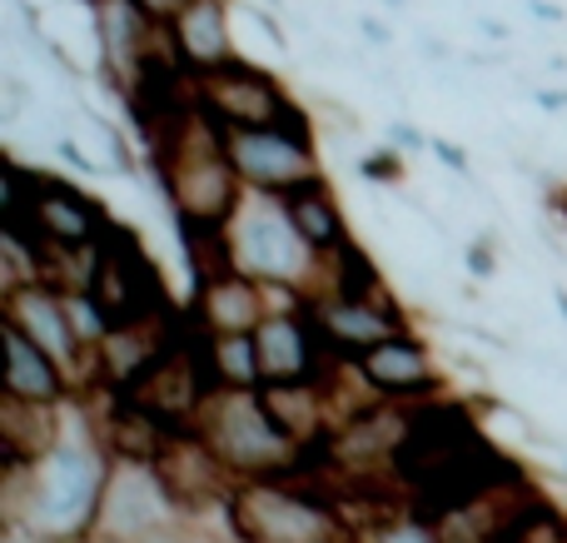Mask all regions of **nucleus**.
<instances>
[{"label":"nucleus","instance_id":"obj_5","mask_svg":"<svg viewBox=\"0 0 567 543\" xmlns=\"http://www.w3.org/2000/svg\"><path fill=\"white\" fill-rule=\"evenodd\" d=\"M90 295L100 299V309L110 315V325H169L165 315V285L159 269L145 259V249L135 245V235L105 225V235L95 239V259H90Z\"/></svg>","mask_w":567,"mask_h":543},{"label":"nucleus","instance_id":"obj_7","mask_svg":"<svg viewBox=\"0 0 567 543\" xmlns=\"http://www.w3.org/2000/svg\"><path fill=\"white\" fill-rule=\"evenodd\" d=\"M0 325L20 329L30 345L45 349V355L55 359L70 379H75V389H95L100 385L95 349H85V339L75 335V319H70L65 289H55L50 279H10Z\"/></svg>","mask_w":567,"mask_h":543},{"label":"nucleus","instance_id":"obj_19","mask_svg":"<svg viewBox=\"0 0 567 543\" xmlns=\"http://www.w3.org/2000/svg\"><path fill=\"white\" fill-rule=\"evenodd\" d=\"M468 269L488 279V275H493V249H488V245H473V249H468Z\"/></svg>","mask_w":567,"mask_h":543},{"label":"nucleus","instance_id":"obj_15","mask_svg":"<svg viewBox=\"0 0 567 543\" xmlns=\"http://www.w3.org/2000/svg\"><path fill=\"white\" fill-rule=\"evenodd\" d=\"M169 40H175L179 60H185L195 75L235 60V35H229L225 0H189V6L169 20Z\"/></svg>","mask_w":567,"mask_h":543},{"label":"nucleus","instance_id":"obj_8","mask_svg":"<svg viewBox=\"0 0 567 543\" xmlns=\"http://www.w3.org/2000/svg\"><path fill=\"white\" fill-rule=\"evenodd\" d=\"M225 155L235 165L245 189H284L319 180V155H313L309 120H284V125H235L225 130Z\"/></svg>","mask_w":567,"mask_h":543},{"label":"nucleus","instance_id":"obj_24","mask_svg":"<svg viewBox=\"0 0 567 543\" xmlns=\"http://www.w3.org/2000/svg\"><path fill=\"white\" fill-rule=\"evenodd\" d=\"M563 209H567V199H563Z\"/></svg>","mask_w":567,"mask_h":543},{"label":"nucleus","instance_id":"obj_3","mask_svg":"<svg viewBox=\"0 0 567 543\" xmlns=\"http://www.w3.org/2000/svg\"><path fill=\"white\" fill-rule=\"evenodd\" d=\"M225 239H229V255H235V269L255 275L259 285L299 289V295H313V289H319L323 255L303 239V229L293 225L284 195L245 189L235 215L225 219Z\"/></svg>","mask_w":567,"mask_h":543},{"label":"nucleus","instance_id":"obj_22","mask_svg":"<svg viewBox=\"0 0 567 543\" xmlns=\"http://www.w3.org/2000/svg\"><path fill=\"white\" fill-rule=\"evenodd\" d=\"M145 543H189V539H175L169 529H159V534H155V539H145Z\"/></svg>","mask_w":567,"mask_h":543},{"label":"nucleus","instance_id":"obj_13","mask_svg":"<svg viewBox=\"0 0 567 543\" xmlns=\"http://www.w3.org/2000/svg\"><path fill=\"white\" fill-rule=\"evenodd\" d=\"M199 329L205 335H239V329H259L269 305V285H259L245 269H215V275H199Z\"/></svg>","mask_w":567,"mask_h":543},{"label":"nucleus","instance_id":"obj_6","mask_svg":"<svg viewBox=\"0 0 567 543\" xmlns=\"http://www.w3.org/2000/svg\"><path fill=\"white\" fill-rule=\"evenodd\" d=\"M179 514L175 494H169L165 474L155 459H110V479L100 494V514L85 543H145L159 529H169V519Z\"/></svg>","mask_w":567,"mask_h":543},{"label":"nucleus","instance_id":"obj_9","mask_svg":"<svg viewBox=\"0 0 567 543\" xmlns=\"http://www.w3.org/2000/svg\"><path fill=\"white\" fill-rule=\"evenodd\" d=\"M195 90L205 100V110L219 120L225 130L235 125H284V120H303L293 110V100L279 90L275 75L245 65V60H225L215 70H199Z\"/></svg>","mask_w":567,"mask_h":543},{"label":"nucleus","instance_id":"obj_16","mask_svg":"<svg viewBox=\"0 0 567 543\" xmlns=\"http://www.w3.org/2000/svg\"><path fill=\"white\" fill-rule=\"evenodd\" d=\"M284 205H289L293 225L303 229V239H309L319 255H333V249H343L353 239L349 225H343V215H339V205H333V195L323 189V175L284 189Z\"/></svg>","mask_w":567,"mask_h":543},{"label":"nucleus","instance_id":"obj_23","mask_svg":"<svg viewBox=\"0 0 567 543\" xmlns=\"http://www.w3.org/2000/svg\"><path fill=\"white\" fill-rule=\"evenodd\" d=\"M558 309H563V319H567V289H558Z\"/></svg>","mask_w":567,"mask_h":543},{"label":"nucleus","instance_id":"obj_17","mask_svg":"<svg viewBox=\"0 0 567 543\" xmlns=\"http://www.w3.org/2000/svg\"><path fill=\"white\" fill-rule=\"evenodd\" d=\"M205 359H209V375H215L219 389H259L265 385L255 329H239V335H205Z\"/></svg>","mask_w":567,"mask_h":543},{"label":"nucleus","instance_id":"obj_20","mask_svg":"<svg viewBox=\"0 0 567 543\" xmlns=\"http://www.w3.org/2000/svg\"><path fill=\"white\" fill-rule=\"evenodd\" d=\"M363 175L369 180H399V160H363Z\"/></svg>","mask_w":567,"mask_h":543},{"label":"nucleus","instance_id":"obj_2","mask_svg":"<svg viewBox=\"0 0 567 543\" xmlns=\"http://www.w3.org/2000/svg\"><path fill=\"white\" fill-rule=\"evenodd\" d=\"M195 434L215 449L235 479H299L309 454H319L284 429V419L265 399V385L215 389L195 414Z\"/></svg>","mask_w":567,"mask_h":543},{"label":"nucleus","instance_id":"obj_1","mask_svg":"<svg viewBox=\"0 0 567 543\" xmlns=\"http://www.w3.org/2000/svg\"><path fill=\"white\" fill-rule=\"evenodd\" d=\"M105 439L60 434L35 464H6V509L10 524H25L40 543H85L100 514V494L110 479Z\"/></svg>","mask_w":567,"mask_h":543},{"label":"nucleus","instance_id":"obj_14","mask_svg":"<svg viewBox=\"0 0 567 543\" xmlns=\"http://www.w3.org/2000/svg\"><path fill=\"white\" fill-rule=\"evenodd\" d=\"M6 339V399H25V404H65L75 395V379L55 365L40 345H30L20 329L0 325Z\"/></svg>","mask_w":567,"mask_h":543},{"label":"nucleus","instance_id":"obj_21","mask_svg":"<svg viewBox=\"0 0 567 543\" xmlns=\"http://www.w3.org/2000/svg\"><path fill=\"white\" fill-rule=\"evenodd\" d=\"M433 150H439V155H443V160H449V165H453V170H468V160H463V155H458V150H453V145H433Z\"/></svg>","mask_w":567,"mask_h":543},{"label":"nucleus","instance_id":"obj_10","mask_svg":"<svg viewBox=\"0 0 567 543\" xmlns=\"http://www.w3.org/2000/svg\"><path fill=\"white\" fill-rule=\"evenodd\" d=\"M303 315H309L319 345L333 359H359L369 345L409 329L403 309L393 299H369V295H339V289H323V295L303 299Z\"/></svg>","mask_w":567,"mask_h":543},{"label":"nucleus","instance_id":"obj_4","mask_svg":"<svg viewBox=\"0 0 567 543\" xmlns=\"http://www.w3.org/2000/svg\"><path fill=\"white\" fill-rule=\"evenodd\" d=\"M225 509L239 543H359L339 499L309 494L299 479H239Z\"/></svg>","mask_w":567,"mask_h":543},{"label":"nucleus","instance_id":"obj_12","mask_svg":"<svg viewBox=\"0 0 567 543\" xmlns=\"http://www.w3.org/2000/svg\"><path fill=\"white\" fill-rule=\"evenodd\" d=\"M259 339V365H265V385H309V379H323L339 359L319 345L303 305L293 309H269L265 325L255 329Z\"/></svg>","mask_w":567,"mask_h":543},{"label":"nucleus","instance_id":"obj_18","mask_svg":"<svg viewBox=\"0 0 567 543\" xmlns=\"http://www.w3.org/2000/svg\"><path fill=\"white\" fill-rule=\"evenodd\" d=\"M135 6H140V10H145V16H150V20H159V25H169V20H175V16H179V10H185V6H189V0H135Z\"/></svg>","mask_w":567,"mask_h":543},{"label":"nucleus","instance_id":"obj_11","mask_svg":"<svg viewBox=\"0 0 567 543\" xmlns=\"http://www.w3.org/2000/svg\"><path fill=\"white\" fill-rule=\"evenodd\" d=\"M359 369L363 389L373 399H389V404H419V399L439 395V365H433L429 345H423L413 329H399V335L369 345L359 359H349Z\"/></svg>","mask_w":567,"mask_h":543}]
</instances>
